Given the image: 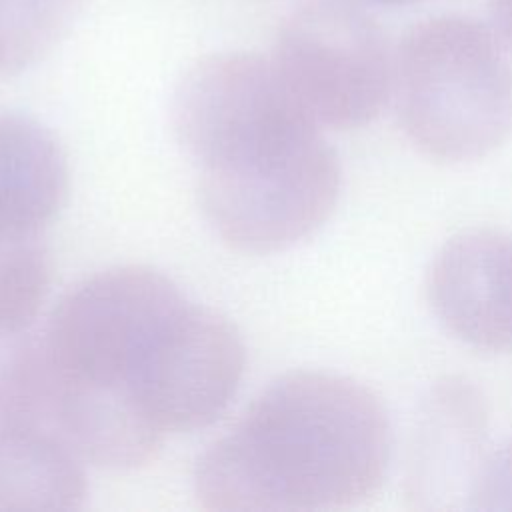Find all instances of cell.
<instances>
[{
  "label": "cell",
  "mask_w": 512,
  "mask_h": 512,
  "mask_svg": "<svg viewBox=\"0 0 512 512\" xmlns=\"http://www.w3.org/2000/svg\"><path fill=\"white\" fill-rule=\"evenodd\" d=\"M246 364L244 342L222 314L184 304L162 330L132 390L168 436L210 426L234 398Z\"/></svg>",
  "instance_id": "obj_7"
},
{
  "label": "cell",
  "mask_w": 512,
  "mask_h": 512,
  "mask_svg": "<svg viewBox=\"0 0 512 512\" xmlns=\"http://www.w3.org/2000/svg\"><path fill=\"white\" fill-rule=\"evenodd\" d=\"M392 430L380 398L334 372L296 370L268 384L200 456L194 492L216 512L332 510L372 496Z\"/></svg>",
  "instance_id": "obj_1"
},
{
  "label": "cell",
  "mask_w": 512,
  "mask_h": 512,
  "mask_svg": "<svg viewBox=\"0 0 512 512\" xmlns=\"http://www.w3.org/2000/svg\"><path fill=\"white\" fill-rule=\"evenodd\" d=\"M490 412L464 376H444L426 394L406 458V500L422 512L476 510L492 456Z\"/></svg>",
  "instance_id": "obj_8"
},
{
  "label": "cell",
  "mask_w": 512,
  "mask_h": 512,
  "mask_svg": "<svg viewBox=\"0 0 512 512\" xmlns=\"http://www.w3.org/2000/svg\"><path fill=\"white\" fill-rule=\"evenodd\" d=\"M358 2H372V4H390V6H396V4H410V2H416V0H358Z\"/></svg>",
  "instance_id": "obj_18"
},
{
  "label": "cell",
  "mask_w": 512,
  "mask_h": 512,
  "mask_svg": "<svg viewBox=\"0 0 512 512\" xmlns=\"http://www.w3.org/2000/svg\"><path fill=\"white\" fill-rule=\"evenodd\" d=\"M270 58L322 128H362L392 98L394 50L358 0L304 2L282 22Z\"/></svg>",
  "instance_id": "obj_5"
},
{
  "label": "cell",
  "mask_w": 512,
  "mask_h": 512,
  "mask_svg": "<svg viewBox=\"0 0 512 512\" xmlns=\"http://www.w3.org/2000/svg\"><path fill=\"white\" fill-rule=\"evenodd\" d=\"M88 494L82 458L36 420L0 424V512L78 510Z\"/></svg>",
  "instance_id": "obj_11"
},
{
  "label": "cell",
  "mask_w": 512,
  "mask_h": 512,
  "mask_svg": "<svg viewBox=\"0 0 512 512\" xmlns=\"http://www.w3.org/2000/svg\"><path fill=\"white\" fill-rule=\"evenodd\" d=\"M52 280L42 230L0 224V332H26Z\"/></svg>",
  "instance_id": "obj_13"
},
{
  "label": "cell",
  "mask_w": 512,
  "mask_h": 512,
  "mask_svg": "<svg viewBox=\"0 0 512 512\" xmlns=\"http://www.w3.org/2000/svg\"><path fill=\"white\" fill-rule=\"evenodd\" d=\"M170 120L200 168L236 162L322 128L298 102L272 58L218 52L176 84Z\"/></svg>",
  "instance_id": "obj_6"
},
{
  "label": "cell",
  "mask_w": 512,
  "mask_h": 512,
  "mask_svg": "<svg viewBox=\"0 0 512 512\" xmlns=\"http://www.w3.org/2000/svg\"><path fill=\"white\" fill-rule=\"evenodd\" d=\"M338 156L322 128L236 162L200 168L214 234L244 254H272L314 234L340 194Z\"/></svg>",
  "instance_id": "obj_3"
},
{
  "label": "cell",
  "mask_w": 512,
  "mask_h": 512,
  "mask_svg": "<svg viewBox=\"0 0 512 512\" xmlns=\"http://www.w3.org/2000/svg\"><path fill=\"white\" fill-rule=\"evenodd\" d=\"M82 0H0V76L40 62L70 28Z\"/></svg>",
  "instance_id": "obj_14"
},
{
  "label": "cell",
  "mask_w": 512,
  "mask_h": 512,
  "mask_svg": "<svg viewBox=\"0 0 512 512\" xmlns=\"http://www.w3.org/2000/svg\"><path fill=\"white\" fill-rule=\"evenodd\" d=\"M492 30L500 42L512 50V0H492Z\"/></svg>",
  "instance_id": "obj_17"
},
{
  "label": "cell",
  "mask_w": 512,
  "mask_h": 512,
  "mask_svg": "<svg viewBox=\"0 0 512 512\" xmlns=\"http://www.w3.org/2000/svg\"><path fill=\"white\" fill-rule=\"evenodd\" d=\"M506 46L464 16H434L394 50L392 98L408 140L438 162H470L512 134Z\"/></svg>",
  "instance_id": "obj_2"
},
{
  "label": "cell",
  "mask_w": 512,
  "mask_h": 512,
  "mask_svg": "<svg viewBox=\"0 0 512 512\" xmlns=\"http://www.w3.org/2000/svg\"><path fill=\"white\" fill-rule=\"evenodd\" d=\"M68 182L56 136L30 116L0 112V224L44 232L66 202Z\"/></svg>",
  "instance_id": "obj_12"
},
{
  "label": "cell",
  "mask_w": 512,
  "mask_h": 512,
  "mask_svg": "<svg viewBox=\"0 0 512 512\" xmlns=\"http://www.w3.org/2000/svg\"><path fill=\"white\" fill-rule=\"evenodd\" d=\"M426 296L460 342L486 352L512 350V238L472 228L446 240L430 262Z\"/></svg>",
  "instance_id": "obj_9"
},
{
  "label": "cell",
  "mask_w": 512,
  "mask_h": 512,
  "mask_svg": "<svg viewBox=\"0 0 512 512\" xmlns=\"http://www.w3.org/2000/svg\"><path fill=\"white\" fill-rule=\"evenodd\" d=\"M46 410V368L40 344L26 332H0V424L36 420Z\"/></svg>",
  "instance_id": "obj_15"
},
{
  "label": "cell",
  "mask_w": 512,
  "mask_h": 512,
  "mask_svg": "<svg viewBox=\"0 0 512 512\" xmlns=\"http://www.w3.org/2000/svg\"><path fill=\"white\" fill-rule=\"evenodd\" d=\"M184 304L178 286L148 266H116L82 280L58 302L40 342L46 380L130 386Z\"/></svg>",
  "instance_id": "obj_4"
},
{
  "label": "cell",
  "mask_w": 512,
  "mask_h": 512,
  "mask_svg": "<svg viewBox=\"0 0 512 512\" xmlns=\"http://www.w3.org/2000/svg\"><path fill=\"white\" fill-rule=\"evenodd\" d=\"M476 510H512V438L498 450H492Z\"/></svg>",
  "instance_id": "obj_16"
},
{
  "label": "cell",
  "mask_w": 512,
  "mask_h": 512,
  "mask_svg": "<svg viewBox=\"0 0 512 512\" xmlns=\"http://www.w3.org/2000/svg\"><path fill=\"white\" fill-rule=\"evenodd\" d=\"M44 414L82 460L110 470L150 462L166 438L126 384L46 380Z\"/></svg>",
  "instance_id": "obj_10"
}]
</instances>
